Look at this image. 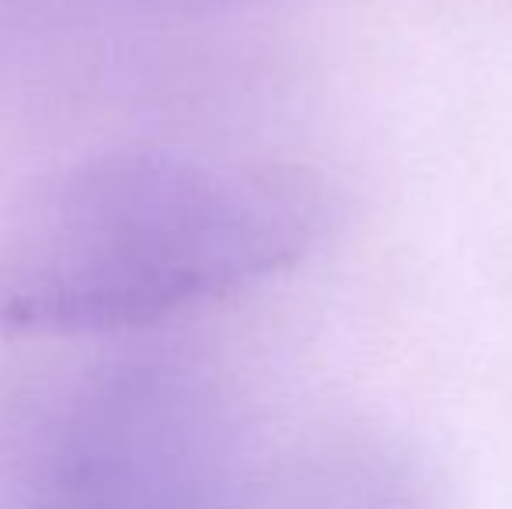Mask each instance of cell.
<instances>
[{"mask_svg":"<svg viewBox=\"0 0 512 509\" xmlns=\"http://www.w3.org/2000/svg\"><path fill=\"white\" fill-rule=\"evenodd\" d=\"M297 175L112 150L42 178L0 227V328L102 335L234 297L310 252Z\"/></svg>","mask_w":512,"mask_h":509,"instance_id":"6da1fadb","label":"cell"}]
</instances>
